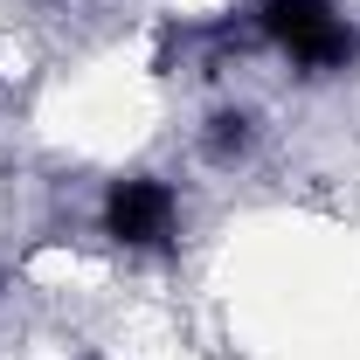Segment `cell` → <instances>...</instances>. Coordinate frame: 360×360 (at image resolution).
I'll list each match as a JSON object with an SVG mask.
<instances>
[{
	"mask_svg": "<svg viewBox=\"0 0 360 360\" xmlns=\"http://www.w3.org/2000/svg\"><path fill=\"white\" fill-rule=\"evenodd\" d=\"M250 28L298 84H340L360 70V14L347 0H250Z\"/></svg>",
	"mask_w": 360,
	"mask_h": 360,
	"instance_id": "1",
	"label": "cell"
},
{
	"mask_svg": "<svg viewBox=\"0 0 360 360\" xmlns=\"http://www.w3.org/2000/svg\"><path fill=\"white\" fill-rule=\"evenodd\" d=\"M97 236L125 257V264H167L180 257V236H187V201H180V180L132 167V174H111L97 194Z\"/></svg>",
	"mask_w": 360,
	"mask_h": 360,
	"instance_id": "2",
	"label": "cell"
},
{
	"mask_svg": "<svg viewBox=\"0 0 360 360\" xmlns=\"http://www.w3.org/2000/svg\"><path fill=\"white\" fill-rule=\"evenodd\" d=\"M270 146V118L257 97H208V111L194 118V160L208 167V174H243V167H257V153Z\"/></svg>",
	"mask_w": 360,
	"mask_h": 360,
	"instance_id": "3",
	"label": "cell"
}]
</instances>
